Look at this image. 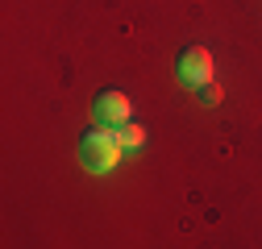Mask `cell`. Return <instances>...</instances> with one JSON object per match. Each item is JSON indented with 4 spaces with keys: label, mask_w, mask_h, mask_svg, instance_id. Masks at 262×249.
Returning <instances> with one entry per match:
<instances>
[{
    "label": "cell",
    "mask_w": 262,
    "mask_h": 249,
    "mask_svg": "<svg viewBox=\"0 0 262 249\" xmlns=\"http://www.w3.org/2000/svg\"><path fill=\"white\" fill-rule=\"evenodd\" d=\"M121 154H125V145H121L117 129H88L79 141V162L88 170H113L121 162Z\"/></svg>",
    "instance_id": "obj_1"
},
{
    "label": "cell",
    "mask_w": 262,
    "mask_h": 249,
    "mask_svg": "<svg viewBox=\"0 0 262 249\" xmlns=\"http://www.w3.org/2000/svg\"><path fill=\"white\" fill-rule=\"evenodd\" d=\"M179 79L191 83V87H200V83H212V54L204 46H187L179 54Z\"/></svg>",
    "instance_id": "obj_2"
},
{
    "label": "cell",
    "mask_w": 262,
    "mask_h": 249,
    "mask_svg": "<svg viewBox=\"0 0 262 249\" xmlns=\"http://www.w3.org/2000/svg\"><path fill=\"white\" fill-rule=\"evenodd\" d=\"M129 112H134V108H129L125 91H117V87L100 91V100H96V120H100V124H125Z\"/></svg>",
    "instance_id": "obj_3"
},
{
    "label": "cell",
    "mask_w": 262,
    "mask_h": 249,
    "mask_svg": "<svg viewBox=\"0 0 262 249\" xmlns=\"http://www.w3.org/2000/svg\"><path fill=\"white\" fill-rule=\"evenodd\" d=\"M117 133H121V145H125V150H138V145H146V133H142V124H134V120H125Z\"/></svg>",
    "instance_id": "obj_4"
},
{
    "label": "cell",
    "mask_w": 262,
    "mask_h": 249,
    "mask_svg": "<svg viewBox=\"0 0 262 249\" xmlns=\"http://www.w3.org/2000/svg\"><path fill=\"white\" fill-rule=\"evenodd\" d=\"M195 96H200L204 104H216V100H221V87H216V83H200V91H195Z\"/></svg>",
    "instance_id": "obj_5"
}]
</instances>
